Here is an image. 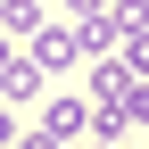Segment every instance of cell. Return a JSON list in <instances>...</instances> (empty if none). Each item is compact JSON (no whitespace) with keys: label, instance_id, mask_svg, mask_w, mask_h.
<instances>
[{"label":"cell","instance_id":"obj_1","mask_svg":"<svg viewBox=\"0 0 149 149\" xmlns=\"http://www.w3.org/2000/svg\"><path fill=\"white\" fill-rule=\"evenodd\" d=\"M83 58H91V50H83V25H42V33H33V66H42V74H66Z\"/></svg>","mask_w":149,"mask_h":149},{"label":"cell","instance_id":"obj_2","mask_svg":"<svg viewBox=\"0 0 149 149\" xmlns=\"http://www.w3.org/2000/svg\"><path fill=\"white\" fill-rule=\"evenodd\" d=\"M42 124H50V133H58V141L74 149V141H83V133H91V100H83V91H58V100H50V108H42Z\"/></svg>","mask_w":149,"mask_h":149},{"label":"cell","instance_id":"obj_3","mask_svg":"<svg viewBox=\"0 0 149 149\" xmlns=\"http://www.w3.org/2000/svg\"><path fill=\"white\" fill-rule=\"evenodd\" d=\"M42 8L50 0H0V42H33L42 33Z\"/></svg>","mask_w":149,"mask_h":149},{"label":"cell","instance_id":"obj_4","mask_svg":"<svg viewBox=\"0 0 149 149\" xmlns=\"http://www.w3.org/2000/svg\"><path fill=\"white\" fill-rule=\"evenodd\" d=\"M116 58L133 66V83H141V74H149V25H133V33H124V42H116Z\"/></svg>","mask_w":149,"mask_h":149},{"label":"cell","instance_id":"obj_5","mask_svg":"<svg viewBox=\"0 0 149 149\" xmlns=\"http://www.w3.org/2000/svg\"><path fill=\"white\" fill-rule=\"evenodd\" d=\"M116 0H66V25H91V17H108Z\"/></svg>","mask_w":149,"mask_h":149},{"label":"cell","instance_id":"obj_6","mask_svg":"<svg viewBox=\"0 0 149 149\" xmlns=\"http://www.w3.org/2000/svg\"><path fill=\"white\" fill-rule=\"evenodd\" d=\"M17 149H66V141L50 133V124H42V133H25V124H17Z\"/></svg>","mask_w":149,"mask_h":149},{"label":"cell","instance_id":"obj_7","mask_svg":"<svg viewBox=\"0 0 149 149\" xmlns=\"http://www.w3.org/2000/svg\"><path fill=\"white\" fill-rule=\"evenodd\" d=\"M133 124H149V74L133 83Z\"/></svg>","mask_w":149,"mask_h":149},{"label":"cell","instance_id":"obj_8","mask_svg":"<svg viewBox=\"0 0 149 149\" xmlns=\"http://www.w3.org/2000/svg\"><path fill=\"white\" fill-rule=\"evenodd\" d=\"M0 149H17V116H8V108H0Z\"/></svg>","mask_w":149,"mask_h":149},{"label":"cell","instance_id":"obj_9","mask_svg":"<svg viewBox=\"0 0 149 149\" xmlns=\"http://www.w3.org/2000/svg\"><path fill=\"white\" fill-rule=\"evenodd\" d=\"M83 149H116V141H83Z\"/></svg>","mask_w":149,"mask_h":149}]
</instances>
